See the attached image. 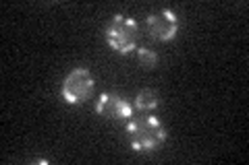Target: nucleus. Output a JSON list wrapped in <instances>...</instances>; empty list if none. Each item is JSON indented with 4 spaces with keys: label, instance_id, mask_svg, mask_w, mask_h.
<instances>
[{
    "label": "nucleus",
    "instance_id": "1",
    "mask_svg": "<svg viewBox=\"0 0 249 165\" xmlns=\"http://www.w3.org/2000/svg\"><path fill=\"white\" fill-rule=\"evenodd\" d=\"M127 135L133 151L150 153L164 143L166 128L156 116H142V118H133L127 124Z\"/></svg>",
    "mask_w": 249,
    "mask_h": 165
},
{
    "label": "nucleus",
    "instance_id": "2",
    "mask_svg": "<svg viewBox=\"0 0 249 165\" xmlns=\"http://www.w3.org/2000/svg\"><path fill=\"white\" fill-rule=\"evenodd\" d=\"M106 42L119 54H131L137 45V21L127 15H114L106 27Z\"/></svg>",
    "mask_w": 249,
    "mask_h": 165
},
{
    "label": "nucleus",
    "instance_id": "3",
    "mask_svg": "<svg viewBox=\"0 0 249 165\" xmlns=\"http://www.w3.org/2000/svg\"><path fill=\"white\" fill-rule=\"evenodd\" d=\"M93 87H96L93 75L88 68L77 66L67 75L65 81H62L60 93L67 104H83L85 99H89V95L93 93Z\"/></svg>",
    "mask_w": 249,
    "mask_h": 165
},
{
    "label": "nucleus",
    "instance_id": "4",
    "mask_svg": "<svg viewBox=\"0 0 249 165\" xmlns=\"http://www.w3.org/2000/svg\"><path fill=\"white\" fill-rule=\"evenodd\" d=\"M145 29L158 42H170L178 33V17L170 9L150 13L145 17Z\"/></svg>",
    "mask_w": 249,
    "mask_h": 165
},
{
    "label": "nucleus",
    "instance_id": "5",
    "mask_svg": "<svg viewBox=\"0 0 249 165\" xmlns=\"http://www.w3.org/2000/svg\"><path fill=\"white\" fill-rule=\"evenodd\" d=\"M96 112L110 120H129L133 116V107L116 93H102L96 101Z\"/></svg>",
    "mask_w": 249,
    "mask_h": 165
},
{
    "label": "nucleus",
    "instance_id": "6",
    "mask_svg": "<svg viewBox=\"0 0 249 165\" xmlns=\"http://www.w3.org/2000/svg\"><path fill=\"white\" fill-rule=\"evenodd\" d=\"M158 105H160V95L154 89H143L137 93V97H135L137 109H142V112H154Z\"/></svg>",
    "mask_w": 249,
    "mask_h": 165
},
{
    "label": "nucleus",
    "instance_id": "7",
    "mask_svg": "<svg viewBox=\"0 0 249 165\" xmlns=\"http://www.w3.org/2000/svg\"><path fill=\"white\" fill-rule=\"evenodd\" d=\"M137 56H139V62H142L145 68H154L158 64V54L150 48H145V45H142V48L137 50Z\"/></svg>",
    "mask_w": 249,
    "mask_h": 165
}]
</instances>
